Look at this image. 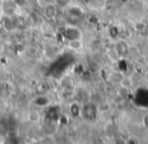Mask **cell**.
<instances>
[{"mask_svg": "<svg viewBox=\"0 0 148 144\" xmlns=\"http://www.w3.org/2000/svg\"><path fill=\"white\" fill-rule=\"evenodd\" d=\"M63 35L67 41L79 39L81 37V31L74 26H67L63 31Z\"/></svg>", "mask_w": 148, "mask_h": 144, "instance_id": "1", "label": "cell"}, {"mask_svg": "<svg viewBox=\"0 0 148 144\" xmlns=\"http://www.w3.org/2000/svg\"><path fill=\"white\" fill-rule=\"evenodd\" d=\"M115 49H116V53H117L121 57H126V55H128V51H129L128 45L124 41H118V43H116V45H115Z\"/></svg>", "mask_w": 148, "mask_h": 144, "instance_id": "3", "label": "cell"}, {"mask_svg": "<svg viewBox=\"0 0 148 144\" xmlns=\"http://www.w3.org/2000/svg\"><path fill=\"white\" fill-rule=\"evenodd\" d=\"M97 108L92 104H86L81 109V115L87 120H93L97 117Z\"/></svg>", "mask_w": 148, "mask_h": 144, "instance_id": "2", "label": "cell"}, {"mask_svg": "<svg viewBox=\"0 0 148 144\" xmlns=\"http://www.w3.org/2000/svg\"><path fill=\"white\" fill-rule=\"evenodd\" d=\"M143 122H144V125H145L146 127L148 128V115H146L145 117H144V119H143Z\"/></svg>", "mask_w": 148, "mask_h": 144, "instance_id": "9", "label": "cell"}, {"mask_svg": "<svg viewBox=\"0 0 148 144\" xmlns=\"http://www.w3.org/2000/svg\"><path fill=\"white\" fill-rule=\"evenodd\" d=\"M44 14L47 18L53 19L54 17L57 15V8L53 3H48L45 7H44Z\"/></svg>", "mask_w": 148, "mask_h": 144, "instance_id": "4", "label": "cell"}, {"mask_svg": "<svg viewBox=\"0 0 148 144\" xmlns=\"http://www.w3.org/2000/svg\"><path fill=\"white\" fill-rule=\"evenodd\" d=\"M69 47L70 49H74V51H78L82 47V43H81L80 39H74V41H69Z\"/></svg>", "mask_w": 148, "mask_h": 144, "instance_id": "7", "label": "cell"}, {"mask_svg": "<svg viewBox=\"0 0 148 144\" xmlns=\"http://www.w3.org/2000/svg\"><path fill=\"white\" fill-rule=\"evenodd\" d=\"M147 41H148V39H147Z\"/></svg>", "mask_w": 148, "mask_h": 144, "instance_id": "10", "label": "cell"}, {"mask_svg": "<svg viewBox=\"0 0 148 144\" xmlns=\"http://www.w3.org/2000/svg\"><path fill=\"white\" fill-rule=\"evenodd\" d=\"M69 112L73 117H78L79 115H81V108L78 106V104L73 103V104H71V106H70Z\"/></svg>", "mask_w": 148, "mask_h": 144, "instance_id": "6", "label": "cell"}, {"mask_svg": "<svg viewBox=\"0 0 148 144\" xmlns=\"http://www.w3.org/2000/svg\"><path fill=\"white\" fill-rule=\"evenodd\" d=\"M68 13H69L70 16L74 17V18H79L83 14L82 10L79 7H71V8L68 9Z\"/></svg>", "mask_w": 148, "mask_h": 144, "instance_id": "5", "label": "cell"}, {"mask_svg": "<svg viewBox=\"0 0 148 144\" xmlns=\"http://www.w3.org/2000/svg\"><path fill=\"white\" fill-rule=\"evenodd\" d=\"M25 3V0H15V4L19 5V6H23Z\"/></svg>", "mask_w": 148, "mask_h": 144, "instance_id": "8", "label": "cell"}]
</instances>
